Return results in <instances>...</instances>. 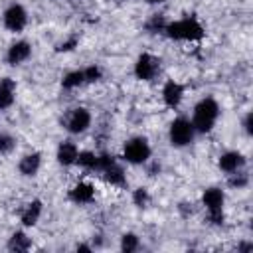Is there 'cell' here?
<instances>
[{"instance_id":"obj_21","label":"cell","mask_w":253,"mask_h":253,"mask_svg":"<svg viewBox=\"0 0 253 253\" xmlns=\"http://www.w3.org/2000/svg\"><path fill=\"white\" fill-rule=\"evenodd\" d=\"M121 249L126 251V253L138 249V237H136L134 233H125L123 239H121Z\"/></svg>"},{"instance_id":"obj_13","label":"cell","mask_w":253,"mask_h":253,"mask_svg":"<svg viewBox=\"0 0 253 253\" xmlns=\"http://www.w3.org/2000/svg\"><path fill=\"white\" fill-rule=\"evenodd\" d=\"M245 164V158L239 154V152H225L221 158H219V168L223 172H235L237 168H241Z\"/></svg>"},{"instance_id":"obj_2","label":"cell","mask_w":253,"mask_h":253,"mask_svg":"<svg viewBox=\"0 0 253 253\" xmlns=\"http://www.w3.org/2000/svg\"><path fill=\"white\" fill-rule=\"evenodd\" d=\"M164 32L168 34V38L172 40H202L204 38V28L194 20V18H186L180 22H172L164 28Z\"/></svg>"},{"instance_id":"obj_24","label":"cell","mask_w":253,"mask_h":253,"mask_svg":"<svg viewBox=\"0 0 253 253\" xmlns=\"http://www.w3.org/2000/svg\"><path fill=\"white\" fill-rule=\"evenodd\" d=\"M132 200H134V204H136V206H144V204L148 202V192H146L144 188H138V190L134 192Z\"/></svg>"},{"instance_id":"obj_29","label":"cell","mask_w":253,"mask_h":253,"mask_svg":"<svg viewBox=\"0 0 253 253\" xmlns=\"http://www.w3.org/2000/svg\"><path fill=\"white\" fill-rule=\"evenodd\" d=\"M77 251H91V247H89V245H79Z\"/></svg>"},{"instance_id":"obj_27","label":"cell","mask_w":253,"mask_h":253,"mask_svg":"<svg viewBox=\"0 0 253 253\" xmlns=\"http://www.w3.org/2000/svg\"><path fill=\"white\" fill-rule=\"evenodd\" d=\"M245 182H247V180H245V176H241V178H231V180H229V184H231V186H243Z\"/></svg>"},{"instance_id":"obj_25","label":"cell","mask_w":253,"mask_h":253,"mask_svg":"<svg viewBox=\"0 0 253 253\" xmlns=\"http://www.w3.org/2000/svg\"><path fill=\"white\" fill-rule=\"evenodd\" d=\"M75 43H77V40H75V38H71L69 42L59 43V45H57V51H69V49H73V47H75Z\"/></svg>"},{"instance_id":"obj_18","label":"cell","mask_w":253,"mask_h":253,"mask_svg":"<svg viewBox=\"0 0 253 253\" xmlns=\"http://www.w3.org/2000/svg\"><path fill=\"white\" fill-rule=\"evenodd\" d=\"M8 249H12V251H28L30 249V239L26 237V233L18 231V233L12 235V239L8 243Z\"/></svg>"},{"instance_id":"obj_5","label":"cell","mask_w":253,"mask_h":253,"mask_svg":"<svg viewBox=\"0 0 253 253\" xmlns=\"http://www.w3.org/2000/svg\"><path fill=\"white\" fill-rule=\"evenodd\" d=\"M204 204L210 211V219L213 223H221L223 221V211H221V206H223V192L217 190V188H208L204 192Z\"/></svg>"},{"instance_id":"obj_26","label":"cell","mask_w":253,"mask_h":253,"mask_svg":"<svg viewBox=\"0 0 253 253\" xmlns=\"http://www.w3.org/2000/svg\"><path fill=\"white\" fill-rule=\"evenodd\" d=\"M164 28H166V26H164L162 18H158V16H156V18H154V20L148 24V30H164Z\"/></svg>"},{"instance_id":"obj_11","label":"cell","mask_w":253,"mask_h":253,"mask_svg":"<svg viewBox=\"0 0 253 253\" xmlns=\"http://www.w3.org/2000/svg\"><path fill=\"white\" fill-rule=\"evenodd\" d=\"M77 154H79L77 146H75L73 142H69V140L61 142L59 148H57V160H59V164H63V166L73 164V162L77 160Z\"/></svg>"},{"instance_id":"obj_9","label":"cell","mask_w":253,"mask_h":253,"mask_svg":"<svg viewBox=\"0 0 253 253\" xmlns=\"http://www.w3.org/2000/svg\"><path fill=\"white\" fill-rule=\"evenodd\" d=\"M30 53H32V47H30L28 42H16L8 49V63L10 65H18L22 61H26L30 57Z\"/></svg>"},{"instance_id":"obj_28","label":"cell","mask_w":253,"mask_h":253,"mask_svg":"<svg viewBox=\"0 0 253 253\" xmlns=\"http://www.w3.org/2000/svg\"><path fill=\"white\" fill-rule=\"evenodd\" d=\"M251 121H253V115H247L245 117V130L251 134Z\"/></svg>"},{"instance_id":"obj_8","label":"cell","mask_w":253,"mask_h":253,"mask_svg":"<svg viewBox=\"0 0 253 253\" xmlns=\"http://www.w3.org/2000/svg\"><path fill=\"white\" fill-rule=\"evenodd\" d=\"M91 125V115L87 109H75L67 119V130L69 132H83Z\"/></svg>"},{"instance_id":"obj_30","label":"cell","mask_w":253,"mask_h":253,"mask_svg":"<svg viewBox=\"0 0 253 253\" xmlns=\"http://www.w3.org/2000/svg\"><path fill=\"white\" fill-rule=\"evenodd\" d=\"M146 2H150V4H156V2H162V0H146Z\"/></svg>"},{"instance_id":"obj_15","label":"cell","mask_w":253,"mask_h":253,"mask_svg":"<svg viewBox=\"0 0 253 253\" xmlns=\"http://www.w3.org/2000/svg\"><path fill=\"white\" fill-rule=\"evenodd\" d=\"M40 162H42V156H40V152H34V154H28V156H24L22 160H20V172L24 174V176H34L36 172H38V168H40Z\"/></svg>"},{"instance_id":"obj_23","label":"cell","mask_w":253,"mask_h":253,"mask_svg":"<svg viewBox=\"0 0 253 253\" xmlns=\"http://www.w3.org/2000/svg\"><path fill=\"white\" fill-rule=\"evenodd\" d=\"M14 148V138L10 134H0V152L6 154Z\"/></svg>"},{"instance_id":"obj_6","label":"cell","mask_w":253,"mask_h":253,"mask_svg":"<svg viewBox=\"0 0 253 253\" xmlns=\"http://www.w3.org/2000/svg\"><path fill=\"white\" fill-rule=\"evenodd\" d=\"M134 73H136L138 79L150 81V79L158 73V59L152 57L150 53H142V55L136 59V63H134Z\"/></svg>"},{"instance_id":"obj_4","label":"cell","mask_w":253,"mask_h":253,"mask_svg":"<svg viewBox=\"0 0 253 253\" xmlns=\"http://www.w3.org/2000/svg\"><path fill=\"white\" fill-rule=\"evenodd\" d=\"M194 138V125L188 119H176L170 125V142L174 146H186Z\"/></svg>"},{"instance_id":"obj_19","label":"cell","mask_w":253,"mask_h":253,"mask_svg":"<svg viewBox=\"0 0 253 253\" xmlns=\"http://www.w3.org/2000/svg\"><path fill=\"white\" fill-rule=\"evenodd\" d=\"M81 83H85L83 71H71V73H67V75L63 77V81H61V85H63L65 89H73V87H77V85H81Z\"/></svg>"},{"instance_id":"obj_12","label":"cell","mask_w":253,"mask_h":253,"mask_svg":"<svg viewBox=\"0 0 253 253\" xmlns=\"http://www.w3.org/2000/svg\"><path fill=\"white\" fill-rule=\"evenodd\" d=\"M93 196H95V190H93V186L87 184V182L77 184V186L69 192V198H71L73 202H77V204H87V202L93 200Z\"/></svg>"},{"instance_id":"obj_17","label":"cell","mask_w":253,"mask_h":253,"mask_svg":"<svg viewBox=\"0 0 253 253\" xmlns=\"http://www.w3.org/2000/svg\"><path fill=\"white\" fill-rule=\"evenodd\" d=\"M105 172V178L111 182V184H115V186H123L125 184V172H123V168L117 164V162H113L109 168H105L103 170Z\"/></svg>"},{"instance_id":"obj_16","label":"cell","mask_w":253,"mask_h":253,"mask_svg":"<svg viewBox=\"0 0 253 253\" xmlns=\"http://www.w3.org/2000/svg\"><path fill=\"white\" fill-rule=\"evenodd\" d=\"M40 213H42V202L36 200V202H32V204L26 208V211L22 213V223H24V225H36L38 219H40Z\"/></svg>"},{"instance_id":"obj_14","label":"cell","mask_w":253,"mask_h":253,"mask_svg":"<svg viewBox=\"0 0 253 253\" xmlns=\"http://www.w3.org/2000/svg\"><path fill=\"white\" fill-rule=\"evenodd\" d=\"M14 103V81L10 77L0 79V109H8Z\"/></svg>"},{"instance_id":"obj_1","label":"cell","mask_w":253,"mask_h":253,"mask_svg":"<svg viewBox=\"0 0 253 253\" xmlns=\"http://www.w3.org/2000/svg\"><path fill=\"white\" fill-rule=\"evenodd\" d=\"M219 115V107L213 99H204L196 105L194 109V119H192V125H194V130H200V132H208L211 130L215 119Z\"/></svg>"},{"instance_id":"obj_3","label":"cell","mask_w":253,"mask_h":253,"mask_svg":"<svg viewBox=\"0 0 253 253\" xmlns=\"http://www.w3.org/2000/svg\"><path fill=\"white\" fill-rule=\"evenodd\" d=\"M123 154H125V160H126V162H130V164H140V162L148 160V156H150V146H148L146 138H140V136H138V138H130V140L125 144Z\"/></svg>"},{"instance_id":"obj_10","label":"cell","mask_w":253,"mask_h":253,"mask_svg":"<svg viewBox=\"0 0 253 253\" xmlns=\"http://www.w3.org/2000/svg\"><path fill=\"white\" fill-rule=\"evenodd\" d=\"M182 95H184V89L176 81H168L162 89V97H164V103L168 107H178L180 101H182Z\"/></svg>"},{"instance_id":"obj_22","label":"cell","mask_w":253,"mask_h":253,"mask_svg":"<svg viewBox=\"0 0 253 253\" xmlns=\"http://www.w3.org/2000/svg\"><path fill=\"white\" fill-rule=\"evenodd\" d=\"M83 75H85V81L93 83V81L101 79V69H99L97 65H91V67H87V69L83 71Z\"/></svg>"},{"instance_id":"obj_7","label":"cell","mask_w":253,"mask_h":253,"mask_svg":"<svg viewBox=\"0 0 253 253\" xmlns=\"http://www.w3.org/2000/svg\"><path fill=\"white\" fill-rule=\"evenodd\" d=\"M26 22H28V14H26V10H24L20 4H14V6H10V8L4 12V26H6L10 32H20V30H24Z\"/></svg>"},{"instance_id":"obj_20","label":"cell","mask_w":253,"mask_h":253,"mask_svg":"<svg viewBox=\"0 0 253 253\" xmlns=\"http://www.w3.org/2000/svg\"><path fill=\"white\" fill-rule=\"evenodd\" d=\"M75 162H77L81 168H87V170H91V168H97V156H95L93 152H89V150H85V152H79Z\"/></svg>"}]
</instances>
